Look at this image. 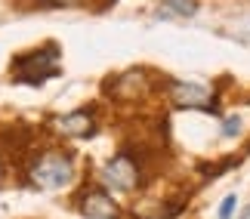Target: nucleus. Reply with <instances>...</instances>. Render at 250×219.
Masks as SVG:
<instances>
[{
	"label": "nucleus",
	"mask_w": 250,
	"mask_h": 219,
	"mask_svg": "<svg viewBox=\"0 0 250 219\" xmlns=\"http://www.w3.org/2000/svg\"><path fill=\"white\" fill-rule=\"evenodd\" d=\"M62 53H59V43H43L41 50L34 53H25L13 62V80L16 83H25V87H41L43 80L50 78H59L62 74Z\"/></svg>",
	"instance_id": "1"
},
{
	"label": "nucleus",
	"mask_w": 250,
	"mask_h": 219,
	"mask_svg": "<svg viewBox=\"0 0 250 219\" xmlns=\"http://www.w3.org/2000/svg\"><path fill=\"white\" fill-rule=\"evenodd\" d=\"M28 176L37 188H62L74 179V160L65 151H46L31 164Z\"/></svg>",
	"instance_id": "2"
},
{
	"label": "nucleus",
	"mask_w": 250,
	"mask_h": 219,
	"mask_svg": "<svg viewBox=\"0 0 250 219\" xmlns=\"http://www.w3.org/2000/svg\"><path fill=\"white\" fill-rule=\"evenodd\" d=\"M151 90H155V83L146 68H130L118 78H108V83H105V93L118 102H142Z\"/></svg>",
	"instance_id": "3"
},
{
	"label": "nucleus",
	"mask_w": 250,
	"mask_h": 219,
	"mask_svg": "<svg viewBox=\"0 0 250 219\" xmlns=\"http://www.w3.org/2000/svg\"><path fill=\"white\" fill-rule=\"evenodd\" d=\"M139 179H142L139 160H133L130 155H118L102 167V182L111 192H133L139 185Z\"/></svg>",
	"instance_id": "4"
},
{
	"label": "nucleus",
	"mask_w": 250,
	"mask_h": 219,
	"mask_svg": "<svg viewBox=\"0 0 250 219\" xmlns=\"http://www.w3.org/2000/svg\"><path fill=\"white\" fill-rule=\"evenodd\" d=\"M170 99L176 108H198V111H216V99L204 83L195 80H176L170 87Z\"/></svg>",
	"instance_id": "5"
},
{
	"label": "nucleus",
	"mask_w": 250,
	"mask_h": 219,
	"mask_svg": "<svg viewBox=\"0 0 250 219\" xmlns=\"http://www.w3.org/2000/svg\"><path fill=\"white\" fill-rule=\"evenodd\" d=\"M56 133H59V136H71V139H90L96 133L93 111L78 108V111H68V114H62V118H56Z\"/></svg>",
	"instance_id": "6"
},
{
	"label": "nucleus",
	"mask_w": 250,
	"mask_h": 219,
	"mask_svg": "<svg viewBox=\"0 0 250 219\" xmlns=\"http://www.w3.org/2000/svg\"><path fill=\"white\" fill-rule=\"evenodd\" d=\"M81 213L86 219H118L121 210H118V204L111 201V195H105V192H86L81 198Z\"/></svg>",
	"instance_id": "7"
},
{
	"label": "nucleus",
	"mask_w": 250,
	"mask_h": 219,
	"mask_svg": "<svg viewBox=\"0 0 250 219\" xmlns=\"http://www.w3.org/2000/svg\"><path fill=\"white\" fill-rule=\"evenodd\" d=\"M161 16H179V19H188L198 13V0H161Z\"/></svg>",
	"instance_id": "8"
},
{
	"label": "nucleus",
	"mask_w": 250,
	"mask_h": 219,
	"mask_svg": "<svg viewBox=\"0 0 250 219\" xmlns=\"http://www.w3.org/2000/svg\"><path fill=\"white\" fill-rule=\"evenodd\" d=\"M235 195H226L223 198V204H219V219H232V213H235Z\"/></svg>",
	"instance_id": "9"
},
{
	"label": "nucleus",
	"mask_w": 250,
	"mask_h": 219,
	"mask_svg": "<svg viewBox=\"0 0 250 219\" xmlns=\"http://www.w3.org/2000/svg\"><path fill=\"white\" fill-rule=\"evenodd\" d=\"M238 130H241V118H226V123H223L226 136H238Z\"/></svg>",
	"instance_id": "10"
},
{
	"label": "nucleus",
	"mask_w": 250,
	"mask_h": 219,
	"mask_svg": "<svg viewBox=\"0 0 250 219\" xmlns=\"http://www.w3.org/2000/svg\"><path fill=\"white\" fill-rule=\"evenodd\" d=\"M50 3H62V6H78V3H83V0H50Z\"/></svg>",
	"instance_id": "11"
},
{
	"label": "nucleus",
	"mask_w": 250,
	"mask_h": 219,
	"mask_svg": "<svg viewBox=\"0 0 250 219\" xmlns=\"http://www.w3.org/2000/svg\"><path fill=\"white\" fill-rule=\"evenodd\" d=\"M241 219H250V207H247V210H244V216H241Z\"/></svg>",
	"instance_id": "12"
}]
</instances>
